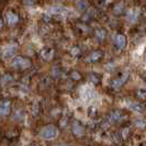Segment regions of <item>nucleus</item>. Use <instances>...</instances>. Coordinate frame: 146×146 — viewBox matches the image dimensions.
Listing matches in <instances>:
<instances>
[{"label":"nucleus","mask_w":146,"mask_h":146,"mask_svg":"<svg viewBox=\"0 0 146 146\" xmlns=\"http://www.w3.org/2000/svg\"><path fill=\"white\" fill-rule=\"evenodd\" d=\"M1 25H2V22H1V20H0V28H1Z\"/></svg>","instance_id":"f8f14e48"},{"label":"nucleus","mask_w":146,"mask_h":146,"mask_svg":"<svg viewBox=\"0 0 146 146\" xmlns=\"http://www.w3.org/2000/svg\"><path fill=\"white\" fill-rule=\"evenodd\" d=\"M74 133H75L76 135H78V136H81V135L84 134V127L77 124L74 125Z\"/></svg>","instance_id":"1a4fd4ad"},{"label":"nucleus","mask_w":146,"mask_h":146,"mask_svg":"<svg viewBox=\"0 0 146 146\" xmlns=\"http://www.w3.org/2000/svg\"><path fill=\"white\" fill-rule=\"evenodd\" d=\"M13 66L15 68H21V69H24V68H28L31 66V63H30L29 59L23 58V57H17L13 60Z\"/></svg>","instance_id":"f03ea898"},{"label":"nucleus","mask_w":146,"mask_h":146,"mask_svg":"<svg viewBox=\"0 0 146 146\" xmlns=\"http://www.w3.org/2000/svg\"><path fill=\"white\" fill-rule=\"evenodd\" d=\"M78 53H79V48H77V47L73 48V52H72L73 55H76V54H78Z\"/></svg>","instance_id":"9b49d317"},{"label":"nucleus","mask_w":146,"mask_h":146,"mask_svg":"<svg viewBox=\"0 0 146 146\" xmlns=\"http://www.w3.org/2000/svg\"><path fill=\"white\" fill-rule=\"evenodd\" d=\"M130 108L133 111H135V112H142V111H144V108L141 104H139V103H132L131 106H130Z\"/></svg>","instance_id":"9d476101"},{"label":"nucleus","mask_w":146,"mask_h":146,"mask_svg":"<svg viewBox=\"0 0 146 146\" xmlns=\"http://www.w3.org/2000/svg\"><path fill=\"white\" fill-rule=\"evenodd\" d=\"M126 77H127V75H125L124 77L122 78V79H119V80H114L113 81V84H112V86L115 88V89H119V88L121 87V85L126 80Z\"/></svg>","instance_id":"6e6552de"},{"label":"nucleus","mask_w":146,"mask_h":146,"mask_svg":"<svg viewBox=\"0 0 146 146\" xmlns=\"http://www.w3.org/2000/svg\"><path fill=\"white\" fill-rule=\"evenodd\" d=\"M10 112V103L5 101L0 104V115H7Z\"/></svg>","instance_id":"20e7f679"},{"label":"nucleus","mask_w":146,"mask_h":146,"mask_svg":"<svg viewBox=\"0 0 146 146\" xmlns=\"http://www.w3.org/2000/svg\"><path fill=\"white\" fill-rule=\"evenodd\" d=\"M101 52H94L89 57H88V62H95V60H98V59L101 57Z\"/></svg>","instance_id":"0eeeda50"},{"label":"nucleus","mask_w":146,"mask_h":146,"mask_svg":"<svg viewBox=\"0 0 146 146\" xmlns=\"http://www.w3.org/2000/svg\"><path fill=\"white\" fill-rule=\"evenodd\" d=\"M115 44L119 48H124L125 45H126V38H125L124 35H121L119 34L115 37Z\"/></svg>","instance_id":"7ed1b4c3"},{"label":"nucleus","mask_w":146,"mask_h":146,"mask_svg":"<svg viewBox=\"0 0 146 146\" xmlns=\"http://www.w3.org/2000/svg\"><path fill=\"white\" fill-rule=\"evenodd\" d=\"M15 50H17V47H15V45H10V46H8V48H6L5 52H3V57H5V58H10L11 56L15 55Z\"/></svg>","instance_id":"39448f33"},{"label":"nucleus","mask_w":146,"mask_h":146,"mask_svg":"<svg viewBox=\"0 0 146 146\" xmlns=\"http://www.w3.org/2000/svg\"><path fill=\"white\" fill-rule=\"evenodd\" d=\"M57 135V130L55 126L53 125H48V126H45L42 132H41V136L45 139H55Z\"/></svg>","instance_id":"f257e3e1"},{"label":"nucleus","mask_w":146,"mask_h":146,"mask_svg":"<svg viewBox=\"0 0 146 146\" xmlns=\"http://www.w3.org/2000/svg\"><path fill=\"white\" fill-rule=\"evenodd\" d=\"M18 20H19V18H18V15H17L12 13V12H8L7 13V21L10 25L15 24V23L18 22Z\"/></svg>","instance_id":"423d86ee"}]
</instances>
